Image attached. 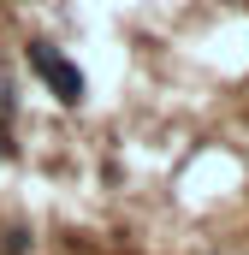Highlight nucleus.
Masks as SVG:
<instances>
[{
  "instance_id": "nucleus-1",
  "label": "nucleus",
  "mask_w": 249,
  "mask_h": 255,
  "mask_svg": "<svg viewBox=\"0 0 249 255\" xmlns=\"http://www.w3.org/2000/svg\"><path fill=\"white\" fill-rule=\"evenodd\" d=\"M30 65H36V71L48 77V89H54L60 101H71V107L83 101V71H77L71 60H60V54H54L48 42H30Z\"/></svg>"
},
{
  "instance_id": "nucleus-2",
  "label": "nucleus",
  "mask_w": 249,
  "mask_h": 255,
  "mask_svg": "<svg viewBox=\"0 0 249 255\" xmlns=\"http://www.w3.org/2000/svg\"><path fill=\"white\" fill-rule=\"evenodd\" d=\"M0 154H6V130H0Z\"/></svg>"
}]
</instances>
